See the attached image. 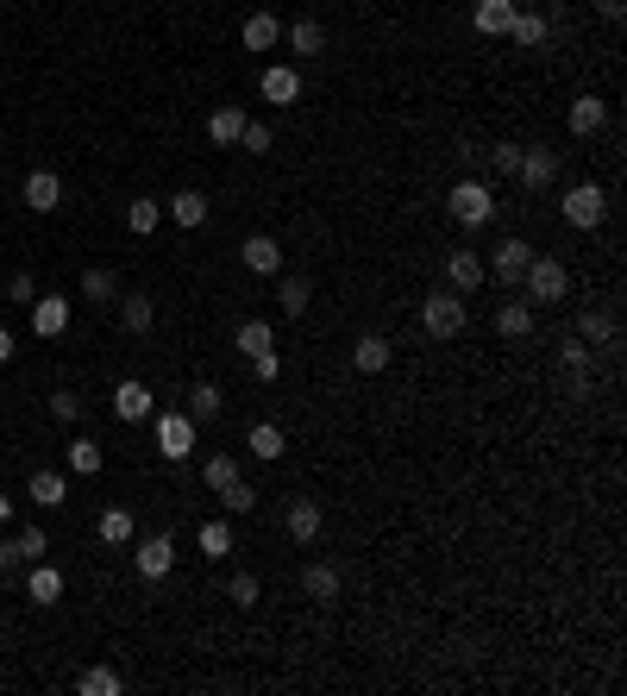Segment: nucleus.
<instances>
[{"label":"nucleus","mask_w":627,"mask_h":696,"mask_svg":"<svg viewBox=\"0 0 627 696\" xmlns=\"http://www.w3.org/2000/svg\"><path fill=\"white\" fill-rule=\"evenodd\" d=\"M446 207H452V220H458V226H490L502 201H496V189H490V182L464 176L458 189H452V201H446Z\"/></svg>","instance_id":"nucleus-1"},{"label":"nucleus","mask_w":627,"mask_h":696,"mask_svg":"<svg viewBox=\"0 0 627 696\" xmlns=\"http://www.w3.org/2000/svg\"><path fill=\"white\" fill-rule=\"evenodd\" d=\"M195 414L189 408H164V414H157V458H170V464H182V458H189L195 452Z\"/></svg>","instance_id":"nucleus-2"},{"label":"nucleus","mask_w":627,"mask_h":696,"mask_svg":"<svg viewBox=\"0 0 627 696\" xmlns=\"http://www.w3.org/2000/svg\"><path fill=\"white\" fill-rule=\"evenodd\" d=\"M421 327H427L433 339H458V333H464V295H458V289H433V295L421 301Z\"/></svg>","instance_id":"nucleus-3"},{"label":"nucleus","mask_w":627,"mask_h":696,"mask_svg":"<svg viewBox=\"0 0 627 696\" xmlns=\"http://www.w3.org/2000/svg\"><path fill=\"white\" fill-rule=\"evenodd\" d=\"M521 283H527V295L546 308V301H565V295H571V270H565L559 258H533Z\"/></svg>","instance_id":"nucleus-4"},{"label":"nucleus","mask_w":627,"mask_h":696,"mask_svg":"<svg viewBox=\"0 0 627 696\" xmlns=\"http://www.w3.org/2000/svg\"><path fill=\"white\" fill-rule=\"evenodd\" d=\"M602 214H609V189H596V182H577V189H565V220L577 232H596Z\"/></svg>","instance_id":"nucleus-5"},{"label":"nucleus","mask_w":627,"mask_h":696,"mask_svg":"<svg viewBox=\"0 0 627 696\" xmlns=\"http://www.w3.org/2000/svg\"><path fill=\"white\" fill-rule=\"evenodd\" d=\"M132 559H138V577L157 584V577H170V565H176V540H170V533H145Z\"/></svg>","instance_id":"nucleus-6"},{"label":"nucleus","mask_w":627,"mask_h":696,"mask_svg":"<svg viewBox=\"0 0 627 696\" xmlns=\"http://www.w3.org/2000/svg\"><path fill=\"white\" fill-rule=\"evenodd\" d=\"M19 201H26L32 214H57V207H63V182H57V170H32L26 182H19Z\"/></svg>","instance_id":"nucleus-7"},{"label":"nucleus","mask_w":627,"mask_h":696,"mask_svg":"<svg viewBox=\"0 0 627 696\" xmlns=\"http://www.w3.org/2000/svg\"><path fill=\"white\" fill-rule=\"evenodd\" d=\"M113 414H120V421H151V414H157V396H151L138 377H126L120 389H113Z\"/></svg>","instance_id":"nucleus-8"},{"label":"nucleus","mask_w":627,"mask_h":696,"mask_svg":"<svg viewBox=\"0 0 627 696\" xmlns=\"http://www.w3.org/2000/svg\"><path fill=\"white\" fill-rule=\"evenodd\" d=\"M32 333L38 339H63L69 333V301L63 295H38L32 301Z\"/></svg>","instance_id":"nucleus-9"},{"label":"nucleus","mask_w":627,"mask_h":696,"mask_svg":"<svg viewBox=\"0 0 627 696\" xmlns=\"http://www.w3.org/2000/svg\"><path fill=\"white\" fill-rule=\"evenodd\" d=\"M239 258H245V270H258V276H276V270H283V245H276L270 232H251V239L239 245Z\"/></svg>","instance_id":"nucleus-10"},{"label":"nucleus","mask_w":627,"mask_h":696,"mask_svg":"<svg viewBox=\"0 0 627 696\" xmlns=\"http://www.w3.org/2000/svg\"><path fill=\"white\" fill-rule=\"evenodd\" d=\"M258 88H264V101H270V107H289V101H301V76H295L289 63H270L264 76H258Z\"/></svg>","instance_id":"nucleus-11"},{"label":"nucleus","mask_w":627,"mask_h":696,"mask_svg":"<svg viewBox=\"0 0 627 696\" xmlns=\"http://www.w3.org/2000/svg\"><path fill=\"white\" fill-rule=\"evenodd\" d=\"M508 44H521V51H540L546 44V13H533V7H515V19H508Z\"/></svg>","instance_id":"nucleus-12"},{"label":"nucleus","mask_w":627,"mask_h":696,"mask_svg":"<svg viewBox=\"0 0 627 696\" xmlns=\"http://www.w3.org/2000/svg\"><path fill=\"white\" fill-rule=\"evenodd\" d=\"M446 276H452V289H458V295H471V289H483L490 264H483L477 251H452V258H446Z\"/></svg>","instance_id":"nucleus-13"},{"label":"nucleus","mask_w":627,"mask_h":696,"mask_svg":"<svg viewBox=\"0 0 627 696\" xmlns=\"http://www.w3.org/2000/svg\"><path fill=\"white\" fill-rule=\"evenodd\" d=\"M527 264H533V245L527 239H502L496 245V283H521Z\"/></svg>","instance_id":"nucleus-14"},{"label":"nucleus","mask_w":627,"mask_h":696,"mask_svg":"<svg viewBox=\"0 0 627 696\" xmlns=\"http://www.w3.org/2000/svg\"><path fill=\"white\" fill-rule=\"evenodd\" d=\"M515 7H521V0H477V7H471V26H477L483 38H502L508 19H515Z\"/></svg>","instance_id":"nucleus-15"},{"label":"nucleus","mask_w":627,"mask_h":696,"mask_svg":"<svg viewBox=\"0 0 627 696\" xmlns=\"http://www.w3.org/2000/svg\"><path fill=\"white\" fill-rule=\"evenodd\" d=\"M26 590H32V602H38V609H51V602H63V571H57V565H44V559H32V571H26Z\"/></svg>","instance_id":"nucleus-16"},{"label":"nucleus","mask_w":627,"mask_h":696,"mask_svg":"<svg viewBox=\"0 0 627 696\" xmlns=\"http://www.w3.org/2000/svg\"><path fill=\"white\" fill-rule=\"evenodd\" d=\"M164 214H170L182 232H195V226H207V195H201V189H182V195L164 201Z\"/></svg>","instance_id":"nucleus-17"},{"label":"nucleus","mask_w":627,"mask_h":696,"mask_svg":"<svg viewBox=\"0 0 627 696\" xmlns=\"http://www.w3.org/2000/svg\"><path fill=\"white\" fill-rule=\"evenodd\" d=\"M389 358H396V345H389L383 333H364V339L352 345V364L364 370V377H377V370H389Z\"/></svg>","instance_id":"nucleus-18"},{"label":"nucleus","mask_w":627,"mask_h":696,"mask_svg":"<svg viewBox=\"0 0 627 696\" xmlns=\"http://www.w3.org/2000/svg\"><path fill=\"white\" fill-rule=\"evenodd\" d=\"M63 458H69V471H76V477H95L101 464H107V452H101V439H95V433H76Z\"/></svg>","instance_id":"nucleus-19"},{"label":"nucleus","mask_w":627,"mask_h":696,"mask_svg":"<svg viewBox=\"0 0 627 696\" xmlns=\"http://www.w3.org/2000/svg\"><path fill=\"white\" fill-rule=\"evenodd\" d=\"M239 38H245V51H276V38H283V19H276V13H251L245 26H239Z\"/></svg>","instance_id":"nucleus-20"},{"label":"nucleus","mask_w":627,"mask_h":696,"mask_svg":"<svg viewBox=\"0 0 627 696\" xmlns=\"http://www.w3.org/2000/svg\"><path fill=\"white\" fill-rule=\"evenodd\" d=\"M515 176L527 182V189H546V182L559 176V151H546V145H540V151H521V170H515Z\"/></svg>","instance_id":"nucleus-21"},{"label":"nucleus","mask_w":627,"mask_h":696,"mask_svg":"<svg viewBox=\"0 0 627 696\" xmlns=\"http://www.w3.org/2000/svg\"><path fill=\"white\" fill-rule=\"evenodd\" d=\"M245 452H251V458H283V452H289V433L276 427V421H258V427L245 433Z\"/></svg>","instance_id":"nucleus-22"},{"label":"nucleus","mask_w":627,"mask_h":696,"mask_svg":"<svg viewBox=\"0 0 627 696\" xmlns=\"http://www.w3.org/2000/svg\"><path fill=\"white\" fill-rule=\"evenodd\" d=\"M602 120H609V101H602V95H577V101H571V132H577V138L602 132Z\"/></svg>","instance_id":"nucleus-23"},{"label":"nucleus","mask_w":627,"mask_h":696,"mask_svg":"<svg viewBox=\"0 0 627 696\" xmlns=\"http://www.w3.org/2000/svg\"><path fill=\"white\" fill-rule=\"evenodd\" d=\"M289 51L295 57H327V26H320V19H295L289 26Z\"/></svg>","instance_id":"nucleus-24"},{"label":"nucleus","mask_w":627,"mask_h":696,"mask_svg":"<svg viewBox=\"0 0 627 696\" xmlns=\"http://www.w3.org/2000/svg\"><path fill=\"white\" fill-rule=\"evenodd\" d=\"M289 540L314 546L320 540V502H289Z\"/></svg>","instance_id":"nucleus-25"},{"label":"nucleus","mask_w":627,"mask_h":696,"mask_svg":"<svg viewBox=\"0 0 627 696\" xmlns=\"http://www.w3.org/2000/svg\"><path fill=\"white\" fill-rule=\"evenodd\" d=\"M239 132H245V113H239V107H214V113H207V138H214L220 151L239 145Z\"/></svg>","instance_id":"nucleus-26"},{"label":"nucleus","mask_w":627,"mask_h":696,"mask_svg":"<svg viewBox=\"0 0 627 696\" xmlns=\"http://www.w3.org/2000/svg\"><path fill=\"white\" fill-rule=\"evenodd\" d=\"M496 333L502 339H527L533 333V308H527V301H502V308H496Z\"/></svg>","instance_id":"nucleus-27"},{"label":"nucleus","mask_w":627,"mask_h":696,"mask_svg":"<svg viewBox=\"0 0 627 696\" xmlns=\"http://www.w3.org/2000/svg\"><path fill=\"white\" fill-rule=\"evenodd\" d=\"M577 339H584V345H615V314L584 308V314H577Z\"/></svg>","instance_id":"nucleus-28"},{"label":"nucleus","mask_w":627,"mask_h":696,"mask_svg":"<svg viewBox=\"0 0 627 696\" xmlns=\"http://www.w3.org/2000/svg\"><path fill=\"white\" fill-rule=\"evenodd\" d=\"M76 690H82V696H120V690H126V678H120L113 665H88L82 678H76Z\"/></svg>","instance_id":"nucleus-29"},{"label":"nucleus","mask_w":627,"mask_h":696,"mask_svg":"<svg viewBox=\"0 0 627 696\" xmlns=\"http://www.w3.org/2000/svg\"><path fill=\"white\" fill-rule=\"evenodd\" d=\"M201 483H207V490H232V483H239V458H232V452H214V458H207L201 464Z\"/></svg>","instance_id":"nucleus-30"},{"label":"nucleus","mask_w":627,"mask_h":696,"mask_svg":"<svg viewBox=\"0 0 627 696\" xmlns=\"http://www.w3.org/2000/svg\"><path fill=\"white\" fill-rule=\"evenodd\" d=\"M32 502H38V508H63V502H69L63 471H32Z\"/></svg>","instance_id":"nucleus-31"},{"label":"nucleus","mask_w":627,"mask_h":696,"mask_svg":"<svg viewBox=\"0 0 627 696\" xmlns=\"http://www.w3.org/2000/svg\"><path fill=\"white\" fill-rule=\"evenodd\" d=\"M276 301H283V314L289 320H301L314 308V289H308V276H283V289H276Z\"/></svg>","instance_id":"nucleus-32"},{"label":"nucleus","mask_w":627,"mask_h":696,"mask_svg":"<svg viewBox=\"0 0 627 696\" xmlns=\"http://www.w3.org/2000/svg\"><path fill=\"white\" fill-rule=\"evenodd\" d=\"M301 590H308L314 602H333L339 596V565H308L301 571Z\"/></svg>","instance_id":"nucleus-33"},{"label":"nucleus","mask_w":627,"mask_h":696,"mask_svg":"<svg viewBox=\"0 0 627 696\" xmlns=\"http://www.w3.org/2000/svg\"><path fill=\"white\" fill-rule=\"evenodd\" d=\"M157 220H164V201H151V195H138V201H126V226L145 239V232H157Z\"/></svg>","instance_id":"nucleus-34"},{"label":"nucleus","mask_w":627,"mask_h":696,"mask_svg":"<svg viewBox=\"0 0 627 696\" xmlns=\"http://www.w3.org/2000/svg\"><path fill=\"white\" fill-rule=\"evenodd\" d=\"M239 352H245V358H258V352H276V333H270V320H239Z\"/></svg>","instance_id":"nucleus-35"},{"label":"nucleus","mask_w":627,"mask_h":696,"mask_svg":"<svg viewBox=\"0 0 627 696\" xmlns=\"http://www.w3.org/2000/svg\"><path fill=\"white\" fill-rule=\"evenodd\" d=\"M151 320H157L151 295H126V301H120V327H126V333H151Z\"/></svg>","instance_id":"nucleus-36"},{"label":"nucleus","mask_w":627,"mask_h":696,"mask_svg":"<svg viewBox=\"0 0 627 696\" xmlns=\"http://www.w3.org/2000/svg\"><path fill=\"white\" fill-rule=\"evenodd\" d=\"M82 295H88V301H113V295H120V276L101 270V264H95V270H82Z\"/></svg>","instance_id":"nucleus-37"},{"label":"nucleus","mask_w":627,"mask_h":696,"mask_svg":"<svg viewBox=\"0 0 627 696\" xmlns=\"http://www.w3.org/2000/svg\"><path fill=\"white\" fill-rule=\"evenodd\" d=\"M226 552H232V527L226 521H207L201 527V559H226Z\"/></svg>","instance_id":"nucleus-38"},{"label":"nucleus","mask_w":627,"mask_h":696,"mask_svg":"<svg viewBox=\"0 0 627 696\" xmlns=\"http://www.w3.org/2000/svg\"><path fill=\"white\" fill-rule=\"evenodd\" d=\"M189 414H195V421H214V414H220V383H195L189 389Z\"/></svg>","instance_id":"nucleus-39"},{"label":"nucleus","mask_w":627,"mask_h":696,"mask_svg":"<svg viewBox=\"0 0 627 696\" xmlns=\"http://www.w3.org/2000/svg\"><path fill=\"white\" fill-rule=\"evenodd\" d=\"M101 540L107 546H126L132 540V515H126V508H107V515H101Z\"/></svg>","instance_id":"nucleus-40"},{"label":"nucleus","mask_w":627,"mask_h":696,"mask_svg":"<svg viewBox=\"0 0 627 696\" xmlns=\"http://www.w3.org/2000/svg\"><path fill=\"white\" fill-rule=\"evenodd\" d=\"M220 502H226V515H251V508H258V490H251V483L239 477L232 490H220Z\"/></svg>","instance_id":"nucleus-41"},{"label":"nucleus","mask_w":627,"mask_h":696,"mask_svg":"<svg viewBox=\"0 0 627 696\" xmlns=\"http://www.w3.org/2000/svg\"><path fill=\"white\" fill-rule=\"evenodd\" d=\"M590 358H596V352H590V345L577 339V333H571V339H559V364H565V370H590Z\"/></svg>","instance_id":"nucleus-42"},{"label":"nucleus","mask_w":627,"mask_h":696,"mask_svg":"<svg viewBox=\"0 0 627 696\" xmlns=\"http://www.w3.org/2000/svg\"><path fill=\"white\" fill-rule=\"evenodd\" d=\"M13 546H19V565H32V559H44V552H51V540H44V527H26Z\"/></svg>","instance_id":"nucleus-43"},{"label":"nucleus","mask_w":627,"mask_h":696,"mask_svg":"<svg viewBox=\"0 0 627 696\" xmlns=\"http://www.w3.org/2000/svg\"><path fill=\"white\" fill-rule=\"evenodd\" d=\"M226 596L239 602V609H251V602L264 596V584H258V577H251V571H239V577H232V584H226Z\"/></svg>","instance_id":"nucleus-44"},{"label":"nucleus","mask_w":627,"mask_h":696,"mask_svg":"<svg viewBox=\"0 0 627 696\" xmlns=\"http://www.w3.org/2000/svg\"><path fill=\"white\" fill-rule=\"evenodd\" d=\"M521 151H527V145H490V170H496V176H515V170H521Z\"/></svg>","instance_id":"nucleus-45"},{"label":"nucleus","mask_w":627,"mask_h":696,"mask_svg":"<svg viewBox=\"0 0 627 696\" xmlns=\"http://www.w3.org/2000/svg\"><path fill=\"white\" fill-rule=\"evenodd\" d=\"M239 145H245L251 157H264V151H270V126H258V120H245V132H239Z\"/></svg>","instance_id":"nucleus-46"},{"label":"nucleus","mask_w":627,"mask_h":696,"mask_svg":"<svg viewBox=\"0 0 627 696\" xmlns=\"http://www.w3.org/2000/svg\"><path fill=\"white\" fill-rule=\"evenodd\" d=\"M251 377H258V383H276V377H283V358H276V352H258V358H251Z\"/></svg>","instance_id":"nucleus-47"},{"label":"nucleus","mask_w":627,"mask_h":696,"mask_svg":"<svg viewBox=\"0 0 627 696\" xmlns=\"http://www.w3.org/2000/svg\"><path fill=\"white\" fill-rule=\"evenodd\" d=\"M51 414H57V421H82V402L69 396V389H57V396H51Z\"/></svg>","instance_id":"nucleus-48"},{"label":"nucleus","mask_w":627,"mask_h":696,"mask_svg":"<svg viewBox=\"0 0 627 696\" xmlns=\"http://www.w3.org/2000/svg\"><path fill=\"white\" fill-rule=\"evenodd\" d=\"M32 295H38V289H32V276H26V270H19V276H13V283H7V301H26V308H32Z\"/></svg>","instance_id":"nucleus-49"},{"label":"nucleus","mask_w":627,"mask_h":696,"mask_svg":"<svg viewBox=\"0 0 627 696\" xmlns=\"http://www.w3.org/2000/svg\"><path fill=\"white\" fill-rule=\"evenodd\" d=\"M565 389H571L577 402H590V377H584V370H565Z\"/></svg>","instance_id":"nucleus-50"},{"label":"nucleus","mask_w":627,"mask_h":696,"mask_svg":"<svg viewBox=\"0 0 627 696\" xmlns=\"http://www.w3.org/2000/svg\"><path fill=\"white\" fill-rule=\"evenodd\" d=\"M13 565H19V546H13V540H0V577H7Z\"/></svg>","instance_id":"nucleus-51"},{"label":"nucleus","mask_w":627,"mask_h":696,"mask_svg":"<svg viewBox=\"0 0 627 696\" xmlns=\"http://www.w3.org/2000/svg\"><path fill=\"white\" fill-rule=\"evenodd\" d=\"M7 358H13V333H7V327H0V364H7Z\"/></svg>","instance_id":"nucleus-52"},{"label":"nucleus","mask_w":627,"mask_h":696,"mask_svg":"<svg viewBox=\"0 0 627 696\" xmlns=\"http://www.w3.org/2000/svg\"><path fill=\"white\" fill-rule=\"evenodd\" d=\"M602 19H621V0H602Z\"/></svg>","instance_id":"nucleus-53"},{"label":"nucleus","mask_w":627,"mask_h":696,"mask_svg":"<svg viewBox=\"0 0 627 696\" xmlns=\"http://www.w3.org/2000/svg\"><path fill=\"white\" fill-rule=\"evenodd\" d=\"M7 521H13V502H7V496H0V527H7Z\"/></svg>","instance_id":"nucleus-54"}]
</instances>
